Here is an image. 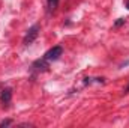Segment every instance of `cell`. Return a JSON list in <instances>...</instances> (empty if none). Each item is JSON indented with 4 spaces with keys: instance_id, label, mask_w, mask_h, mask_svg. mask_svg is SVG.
<instances>
[{
    "instance_id": "cell-1",
    "label": "cell",
    "mask_w": 129,
    "mask_h": 128,
    "mask_svg": "<svg viewBox=\"0 0 129 128\" xmlns=\"http://www.w3.org/2000/svg\"><path fill=\"white\" fill-rule=\"evenodd\" d=\"M39 30H41V26H39V24H33L32 27L27 30V33H26V36H24V39H23V44H24V45H29V44H32L33 41L38 38Z\"/></svg>"
},
{
    "instance_id": "cell-2",
    "label": "cell",
    "mask_w": 129,
    "mask_h": 128,
    "mask_svg": "<svg viewBox=\"0 0 129 128\" xmlns=\"http://www.w3.org/2000/svg\"><path fill=\"white\" fill-rule=\"evenodd\" d=\"M62 54H63V48H62L60 45H56V47L50 48V50L44 54V57H45L48 62H54V60H57Z\"/></svg>"
},
{
    "instance_id": "cell-3",
    "label": "cell",
    "mask_w": 129,
    "mask_h": 128,
    "mask_svg": "<svg viewBox=\"0 0 129 128\" xmlns=\"http://www.w3.org/2000/svg\"><path fill=\"white\" fill-rule=\"evenodd\" d=\"M11 99H12V89H9V88L3 89L2 94H0V101H2L3 104H9Z\"/></svg>"
},
{
    "instance_id": "cell-4",
    "label": "cell",
    "mask_w": 129,
    "mask_h": 128,
    "mask_svg": "<svg viewBox=\"0 0 129 128\" xmlns=\"http://www.w3.org/2000/svg\"><path fill=\"white\" fill-rule=\"evenodd\" d=\"M32 68L35 69H38V71H47V68H48V60L44 57V59H39V60H36L35 63H33Z\"/></svg>"
},
{
    "instance_id": "cell-5",
    "label": "cell",
    "mask_w": 129,
    "mask_h": 128,
    "mask_svg": "<svg viewBox=\"0 0 129 128\" xmlns=\"http://www.w3.org/2000/svg\"><path fill=\"white\" fill-rule=\"evenodd\" d=\"M47 5H48V11L54 12L59 6V0H47Z\"/></svg>"
},
{
    "instance_id": "cell-6",
    "label": "cell",
    "mask_w": 129,
    "mask_h": 128,
    "mask_svg": "<svg viewBox=\"0 0 129 128\" xmlns=\"http://www.w3.org/2000/svg\"><path fill=\"white\" fill-rule=\"evenodd\" d=\"M11 124H12V121H11V119H6V121H2V122H0V128H3V127H9Z\"/></svg>"
},
{
    "instance_id": "cell-7",
    "label": "cell",
    "mask_w": 129,
    "mask_h": 128,
    "mask_svg": "<svg viewBox=\"0 0 129 128\" xmlns=\"http://www.w3.org/2000/svg\"><path fill=\"white\" fill-rule=\"evenodd\" d=\"M125 24V18H119L116 23H114V27H120V26H123Z\"/></svg>"
},
{
    "instance_id": "cell-8",
    "label": "cell",
    "mask_w": 129,
    "mask_h": 128,
    "mask_svg": "<svg viewBox=\"0 0 129 128\" xmlns=\"http://www.w3.org/2000/svg\"><path fill=\"white\" fill-rule=\"evenodd\" d=\"M125 94H129V86L126 88V89H125Z\"/></svg>"
},
{
    "instance_id": "cell-9",
    "label": "cell",
    "mask_w": 129,
    "mask_h": 128,
    "mask_svg": "<svg viewBox=\"0 0 129 128\" xmlns=\"http://www.w3.org/2000/svg\"><path fill=\"white\" fill-rule=\"evenodd\" d=\"M126 8L129 9V2H126Z\"/></svg>"
}]
</instances>
